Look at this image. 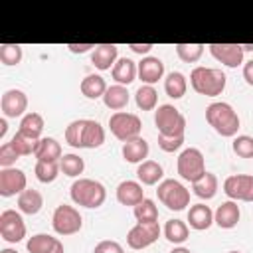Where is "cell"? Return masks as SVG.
<instances>
[{
  "label": "cell",
  "instance_id": "obj_46",
  "mask_svg": "<svg viewBox=\"0 0 253 253\" xmlns=\"http://www.w3.org/2000/svg\"><path fill=\"white\" fill-rule=\"evenodd\" d=\"M134 53H140V55H144V53H148L150 49H152V43H130L128 45Z\"/></svg>",
  "mask_w": 253,
  "mask_h": 253
},
{
  "label": "cell",
  "instance_id": "obj_24",
  "mask_svg": "<svg viewBox=\"0 0 253 253\" xmlns=\"http://www.w3.org/2000/svg\"><path fill=\"white\" fill-rule=\"evenodd\" d=\"M188 221H190L192 229L204 231V229H208L213 223V211L206 204H194L188 210Z\"/></svg>",
  "mask_w": 253,
  "mask_h": 253
},
{
  "label": "cell",
  "instance_id": "obj_6",
  "mask_svg": "<svg viewBox=\"0 0 253 253\" xmlns=\"http://www.w3.org/2000/svg\"><path fill=\"white\" fill-rule=\"evenodd\" d=\"M156 194H158V200H160L168 210H172V211H182V210H186V206L190 204V190H188L182 182H178V180H174V178L162 180V182L158 184Z\"/></svg>",
  "mask_w": 253,
  "mask_h": 253
},
{
  "label": "cell",
  "instance_id": "obj_12",
  "mask_svg": "<svg viewBox=\"0 0 253 253\" xmlns=\"http://www.w3.org/2000/svg\"><path fill=\"white\" fill-rule=\"evenodd\" d=\"M0 235L8 243H18L26 237V223L16 210H4L0 213Z\"/></svg>",
  "mask_w": 253,
  "mask_h": 253
},
{
  "label": "cell",
  "instance_id": "obj_3",
  "mask_svg": "<svg viewBox=\"0 0 253 253\" xmlns=\"http://www.w3.org/2000/svg\"><path fill=\"white\" fill-rule=\"evenodd\" d=\"M190 85L196 93L206 95V97H215L221 95L225 89V73L215 67H194L190 73Z\"/></svg>",
  "mask_w": 253,
  "mask_h": 253
},
{
  "label": "cell",
  "instance_id": "obj_34",
  "mask_svg": "<svg viewBox=\"0 0 253 253\" xmlns=\"http://www.w3.org/2000/svg\"><path fill=\"white\" fill-rule=\"evenodd\" d=\"M132 213L136 217V221H142V223H152V221H158V208L152 200L144 198L138 206L132 208Z\"/></svg>",
  "mask_w": 253,
  "mask_h": 253
},
{
  "label": "cell",
  "instance_id": "obj_14",
  "mask_svg": "<svg viewBox=\"0 0 253 253\" xmlns=\"http://www.w3.org/2000/svg\"><path fill=\"white\" fill-rule=\"evenodd\" d=\"M210 53L227 67H237L243 63V47L241 43H210Z\"/></svg>",
  "mask_w": 253,
  "mask_h": 253
},
{
  "label": "cell",
  "instance_id": "obj_47",
  "mask_svg": "<svg viewBox=\"0 0 253 253\" xmlns=\"http://www.w3.org/2000/svg\"><path fill=\"white\" fill-rule=\"evenodd\" d=\"M6 130H8V125H6V119H0V138H4V134H6Z\"/></svg>",
  "mask_w": 253,
  "mask_h": 253
},
{
  "label": "cell",
  "instance_id": "obj_49",
  "mask_svg": "<svg viewBox=\"0 0 253 253\" xmlns=\"http://www.w3.org/2000/svg\"><path fill=\"white\" fill-rule=\"evenodd\" d=\"M243 47V51H253V45L251 43H247V45H241Z\"/></svg>",
  "mask_w": 253,
  "mask_h": 253
},
{
  "label": "cell",
  "instance_id": "obj_26",
  "mask_svg": "<svg viewBox=\"0 0 253 253\" xmlns=\"http://www.w3.org/2000/svg\"><path fill=\"white\" fill-rule=\"evenodd\" d=\"M43 206V198L38 190L34 188H26L20 196H18V210L22 213H28V215H36Z\"/></svg>",
  "mask_w": 253,
  "mask_h": 253
},
{
  "label": "cell",
  "instance_id": "obj_8",
  "mask_svg": "<svg viewBox=\"0 0 253 253\" xmlns=\"http://www.w3.org/2000/svg\"><path fill=\"white\" fill-rule=\"evenodd\" d=\"M109 128L111 132L123 140V142H128L132 138H138L140 136V128H142V123L136 115L132 113H125V111H117L109 117Z\"/></svg>",
  "mask_w": 253,
  "mask_h": 253
},
{
  "label": "cell",
  "instance_id": "obj_29",
  "mask_svg": "<svg viewBox=\"0 0 253 253\" xmlns=\"http://www.w3.org/2000/svg\"><path fill=\"white\" fill-rule=\"evenodd\" d=\"M186 89H188V81L184 77V73L180 71H172L166 75L164 79V91L168 97L172 99H182L186 95Z\"/></svg>",
  "mask_w": 253,
  "mask_h": 253
},
{
  "label": "cell",
  "instance_id": "obj_22",
  "mask_svg": "<svg viewBox=\"0 0 253 253\" xmlns=\"http://www.w3.org/2000/svg\"><path fill=\"white\" fill-rule=\"evenodd\" d=\"M34 156L38 160H43V162H57L61 160V144L53 138V136H43L38 140L36 144V150H34Z\"/></svg>",
  "mask_w": 253,
  "mask_h": 253
},
{
  "label": "cell",
  "instance_id": "obj_51",
  "mask_svg": "<svg viewBox=\"0 0 253 253\" xmlns=\"http://www.w3.org/2000/svg\"><path fill=\"white\" fill-rule=\"evenodd\" d=\"M227 253H241V251H227Z\"/></svg>",
  "mask_w": 253,
  "mask_h": 253
},
{
  "label": "cell",
  "instance_id": "obj_23",
  "mask_svg": "<svg viewBox=\"0 0 253 253\" xmlns=\"http://www.w3.org/2000/svg\"><path fill=\"white\" fill-rule=\"evenodd\" d=\"M148 150H150V146H148V142H146L142 136L132 138V140H128V142H123V158H125L126 162H130V164H140V162H144L146 156H148Z\"/></svg>",
  "mask_w": 253,
  "mask_h": 253
},
{
  "label": "cell",
  "instance_id": "obj_39",
  "mask_svg": "<svg viewBox=\"0 0 253 253\" xmlns=\"http://www.w3.org/2000/svg\"><path fill=\"white\" fill-rule=\"evenodd\" d=\"M10 142H12V146L16 148V152H18L20 156H30V154H34L36 144H38V140L30 138V136H26V134H22V132H16Z\"/></svg>",
  "mask_w": 253,
  "mask_h": 253
},
{
  "label": "cell",
  "instance_id": "obj_33",
  "mask_svg": "<svg viewBox=\"0 0 253 253\" xmlns=\"http://www.w3.org/2000/svg\"><path fill=\"white\" fill-rule=\"evenodd\" d=\"M134 101H136V107L142 109V111H152L158 103V93L152 85H140L134 93Z\"/></svg>",
  "mask_w": 253,
  "mask_h": 253
},
{
  "label": "cell",
  "instance_id": "obj_21",
  "mask_svg": "<svg viewBox=\"0 0 253 253\" xmlns=\"http://www.w3.org/2000/svg\"><path fill=\"white\" fill-rule=\"evenodd\" d=\"M111 75H113V79L117 81V85H130L134 79H136V75H138V65L130 59V57H119L117 59V63L113 65V69H111Z\"/></svg>",
  "mask_w": 253,
  "mask_h": 253
},
{
  "label": "cell",
  "instance_id": "obj_36",
  "mask_svg": "<svg viewBox=\"0 0 253 253\" xmlns=\"http://www.w3.org/2000/svg\"><path fill=\"white\" fill-rule=\"evenodd\" d=\"M34 172H36V178L42 184H49V182H53L59 176L61 168H59V162H43V160H38Z\"/></svg>",
  "mask_w": 253,
  "mask_h": 253
},
{
  "label": "cell",
  "instance_id": "obj_18",
  "mask_svg": "<svg viewBox=\"0 0 253 253\" xmlns=\"http://www.w3.org/2000/svg\"><path fill=\"white\" fill-rule=\"evenodd\" d=\"M119 59V47L115 43H101L95 45L91 51V63L99 69V71H107L111 69Z\"/></svg>",
  "mask_w": 253,
  "mask_h": 253
},
{
  "label": "cell",
  "instance_id": "obj_25",
  "mask_svg": "<svg viewBox=\"0 0 253 253\" xmlns=\"http://www.w3.org/2000/svg\"><path fill=\"white\" fill-rule=\"evenodd\" d=\"M136 176H138V182L144 184V186H154L162 180L164 176V170L162 166L156 162V160H144L138 164L136 168Z\"/></svg>",
  "mask_w": 253,
  "mask_h": 253
},
{
  "label": "cell",
  "instance_id": "obj_19",
  "mask_svg": "<svg viewBox=\"0 0 253 253\" xmlns=\"http://www.w3.org/2000/svg\"><path fill=\"white\" fill-rule=\"evenodd\" d=\"M26 249L30 253H63V243L47 233H36L28 239Z\"/></svg>",
  "mask_w": 253,
  "mask_h": 253
},
{
  "label": "cell",
  "instance_id": "obj_38",
  "mask_svg": "<svg viewBox=\"0 0 253 253\" xmlns=\"http://www.w3.org/2000/svg\"><path fill=\"white\" fill-rule=\"evenodd\" d=\"M0 61L4 65H18L22 61V47L18 43H0Z\"/></svg>",
  "mask_w": 253,
  "mask_h": 253
},
{
  "label": "cell",
  "instance_id": "obj_9",
  "mask_svg": "<svg viewBox=\"0 0 253 253\" xmlns=\"http://www.w3.org/2000/svg\"><path fill=\"white\" fill-rule=\"evenodd\" d=\"M83 225V217L79 213V210H75L73 206L61 204L55 208L53 215H51V227L57 235H73L81 229Z\"/></svg>",
  "mask_w": 253,
  "mask_h": 253
},
{
  "label": "cell",
  "instance_id": "obj_28",
  "mask_svg": "<svg viewBox=\"0 0 253 253\" xmlns=\"http://www.w3.org/2000/svg\"><path fill=\"white\" fill-rule=\"evenodd\" d=\"M42 130H43V119L40 113H26L20 121V128L18 132L34 138V140H40L42 138Z\"/></svg>",
  "mask_w": 253,
  "mask_h": 253
},
{
  "label": "cell",
  "instance_id": "obj_31",
  "mask_svg": "<svg viewBox=\"0 0 253 253\" xmlns=\"http://www.w3.org/2000/svg\"><path fill=\"white\" fill-rule=\"evenodd\" d=\"M192 190H194V194H196L198 198H202V200H211V198L215 196V192H217V178H215V174L206 172L200 180H196V182L192 184Z\"/></svg>",
  "mask_w": 253,
  "mask_h": 253
},
{
  "label": "cell",
  "instance_id": "obj_15",
  "mask_svg": "<svg viewBox=\"0 0 253 253\" xmlns=\"http://www.w3.org/2000/svg\"><path fill=\"white\" fill-rule=\"evenodd\" d=\"M0 109H2V115L6 119H16V117H22L24 111L28 109V97L24 91L20 89H8L2 99H0Z\"/></svg>",
  "mask_w": 253,
  "mask_h": 253
},
{
  "label": "cell",
  "instance_id": "obj_20",
  "mask_svg": "<svg viewBox=\"0 0 253 253\" xmlns=\"http://www.w3.org/2000/svg\"><path fill=\"white\" fill-rule=\"evenodd\" d=\"M239 217H241V211H239L237 202H233V200L223 202V204L217 206V210L213 211V221H215L221 229H231V227H235L237 221H239Z\"/></svg>",
  "mask_w": 253,
  "mask_h": 253
},
{
  "label": "cell",
  "instance_id": "obj_35",
  "mask_svg": "<svg viewBox=\"0 0 253 253\" xmlns=\"http://www.w3.org/2000/svg\"><path fill=\"white\" fill-rule=\"evenodd\" d=\"M59 168H61V172H63L65 176L77 178L79 174H83L85 162H83V158L77 156V154H63L61 160H59Z\"/></svg>",
  "mask_w": 253,
  "mask_h": 253
},
{
  "label": "cell",
  "instance_id": "obj_27",
  "mask_svg": "<svg viewBox=\"0 0 253 253\" xmlns=\"http://www.w3.org/2000/svg\"><path fill=\"white\" fill-rule=\"evenodd\" d=\"M103 103L111 111L125 109L128 105V91H126V87L125 85H111V87H107V91L103 95Z\"/></svg>",
  "mask_w": 253,
  "mask_h": 253
},
{
  "label": "cell",
  "instance_id": "obj_32",
  "mask_svg": "<svg viewBox=\"0 0 253 253\" xmlns=\"http://www.w3.org/2000/svg\"><path fill=\"white\" fill-rule=\"evenodd\" d=\"M188 235H190V229H188L186 221H182V219H168L166 221V225H164V237L170 243L180 245V243H184L188 239Z\"/></svg>",
  "mask_w": 253,
  "mask_h": 253
},
{
  "label": "cell",
  "instance_id": "obj_16",
  "mask_svg": "<svg viewBox=\"0 0 253 253\" xmlns=\"http://www.w3.org/2000/svg\"><path fill=\"white\" fill-rule=\"evenodd\" d=\"M164 75V63L160 57L154 55H146L138 61V77L144 85H154L162 79Z\"/></svg>",
  "mask_w": 253,
  "mask_h": 253
},
{
  "label": "cell",
  "instance_id": "obj_17",
  "mask_svg": "<svg viewBox=\"0 0 253 253\" xmlns=\"http://www.w3.org/2000/svg\"><path fill=\"white\" fill-rule=\"evenodd\" d=\"M144 200V190L140 182L134 180H123L117 186V202L121 206H138Z\"/></svg>",
  "mask_w": 253,
  "mask_h": 253
},
{
  "label": "cell",
  "instance_id": "obj_43",
  "mask_svg": "<svg viewBox=\"0 0 253 253\" xmlns=\"http://www.w3.org/2000/svg\"><path fill=\"white\" fill-rule=\"evenodd\" d=\"M93 253H125V249H123V245L117 243V241L103 239V241H99V243L95 245Z\"/></svg>",
  "mask_w": 253,
  "mask_h": 253
},
{
  "label": "cell",
  "instance_id": "obj_42",
  "mask_svg": "<svg viewBox=\"0 0 253 253\" xmlns=\"http://www.w3.org/2000/svg\"><path fill=\"white\" fill-rule=\"evenodd\" d=\"M182 144H184V136H164V134H158V146L164 152H176Z\"/></svg>",
  "mask_w": 253,
  "mask_h": 253
},
{
  "label": "cell",
  "instance_id": "obj_30",
  "mask_svg": "<svg viewBox=\"0 0 253 253\" xmlns=\"http://www.w3.org/2000/svg\"><path fill=\"white\" fill-rule=\"evenodd\" d=\"M79 89H81V93H83L87 99H99V97L105 95L107 83H105V79H103L101 75L91 73V75H87V77L81 81Z\"/></svg>",
  "mask_w": 253,
  "mask_h": 253
},
{
  "label": "cell",
  "instance_id": "obj_5",
  "mask_svg": "<svg viewBox=\"0 0 253 253\" xmlns=\"http://www.w3.org/2000/svg\"><path fill=\"white\" fill-rule=\"evenodd\" d=\"M154 125L158 128V134H164V136H184L186 117L174 105H160L154 111Z\"/></svg>",
  "mask_w": 253,
  "mask_h": 253
},
{
  "label": "cell",
  "instance_id": "obj_37",
  "mask_svg": "<svg viewBox=\"0 0 253 253\" xmlns=\"http://www.w3.org/2000/svg\"><path fill=\"white\" fill-rule=\"evenodd\" d=\"M204 43H176V53L184 63H196L204 53Z\"/></svg>",
  "mask_w": 253,
  "mask_h": 253
},
{
  "label": "cell",
  "instance_id": "obj_2",
  "mask_svg": "<svg viewBox=\"0 0 253 253\" xmlns=\"http://www.w3.org/2000/svg\"><path fill=\"white\" fill-rule=\"evenodd\" d=\"M206 121L219 136H235L239 130V115L233 111L229 103H223V101L208 105Z\"/></svg>",
  "mask_w": 253,
  "mask_h": 253
},
{
  "label": "cell",
  "instance_id": "obj_44",
  "mask_svg": "<svg viewBox=\"0 0 253 253\" xmlns=\"http://www.w3.org/2000/svg\"><path fill=\"white\" fill-rule=\"evenodd\" d=\"M91 47H95V43H67V49L71 53H85Z\"/></svg>",
  "mask_w": 253,
  "mask_h": 253
},
{
  "label": "cell",
  "instance_id": "obj_7",
  "mask_svg": "<svg viewBox=\"0 0 253 253\" xmlns=\"http://www.w3.org/2000/svg\"><path fill=\"white\" fill-rule=\"evenodd\" d=\"M176 168H178V174L182 180L186 182H196L200 180L204 174H206V160H204V154L202 150L190 146V148H184L178 156V162H176Z\"/></svg>",
  "mask_w": 253,
  "mask_h": 253
},
{
  "label": "cell",
  "instance_id": "obj_4",
  "mask_svg": "<svg viewBox=\"0 0 253 253\" xmlns=\"http://www.w3.org/2000/svg\"><path fill=\"white\" fill-rule=\"evenodd\" d=\"M69 196L71 200L77 204V206H83V208H99L105 204L107 200V190L101 182L97 180H91V178H79L71 184V190H69Z\"/></svg>",
  "mask_w": 253,
  "mask_h": 253
},
{
  "label": "cell",
  "instance_id": "obj_10",
  "mask_svg": "<svg viewBox=\"0 0 253 253\" xmlns=\"http://www.w3.org/2000/svg\"><path fill=\"white\" fill-rule=\"evenodd\" d=\"M223 192L233 202H253V174H233L223 180Z\"/></svg>",
  "mask_w": 253,
  "mask_h": 253
},
{
  "label": "cell",
  "instance_id": "obj_13",
  "mask_svg": "<svg viewBox=\"0 0 253 253\" xmlns=\"http://www.w3.org/2000/svg\"><path fill=\"white\" fill-rule=\"evenodd\" d=\"M26 174L20 168H2L0 170V196L2 198H12L20 196L26 190Z\"/></svg>",
  "mask_w": 253,
  "mask_h": 253
},
{
  "label": "cell",
  "instance_id": "obj_50",
  "mask_svg": "<svg viewBox=\"0 0 253 253\" xmlns=\"http://www.w3.org/2000/svg\"><path fill=\"white\" fill-rule=\"evenodd\" d=\"M0 253H18V251H14V249H2Z\"/></svg>",
  "mask_w": 253,
  "mask_h": 253
},
{
  "label": "cell",
  "instance_id": "obj_48",
  "mask_svg": "<svg viewBox=\"0 0 253 253\" xmlns=\"http://www.w3.org/2000/svg\"><path fill=\"white\" fill-rule=\"evenodd\" d=\"M170 253H192L190 249H186V247H176V249H172Z\"/></svg>",
  "mask_w": 253,
  "mask_h": 253
},
{
  "label": "cell",
  "instance_id": "obj_41",
  "mask_svg": "<svg viewBox=\"0 0 253 253\" xmlns=\"http://www.w3.org/2000/svg\"><path fill=\"white\" fill-rule=\"evenodd\" d=\"M20 158V154L16 152V148L12 146V142H4L0 146V166L2 168H12V164Z\"/></svg>",
  "mask_w": 253,
  "mask_h": 253
},
{
  "label": "cell",
  "instance_id": "obj_40",
  "mask_svg": "<svg viewBox=\"0 0 253 253\" xmlns=\"http://www.w3.org/2000/svg\"><path fill=\"white\" fill-rule=\"evenodd\" d=\"M233 152L241 158H253V136H247V134H239L233 138V144H231Z\"/></svg>",
  "mask_w": 253,
  "mask_h": 253
},
{
  "label": "cell",
  "instance_id": "obj_1",
  "mask_svg": "<svg viewBox=\"0 0 253 253\" xmlns=\"http://www.w3.org/2000/svg\"><path fill=\"white\" fill-rule=\"evenodd\" d=\"M65 142L73 148H99L105 142V128L93 119L71 121L65 128Z\"/></svg>",
  "mask_w": 253,
  "mask_h": 253
},
{
  "label": "cell",
  "instance_id": "obj_45",
  "mask_svg": "<svg viewBox=\"0 0 253 253\" xmlns=\"http://www.w3.org/2000/svg\"><path fill=\"white\" fill-rule=\"evenodd\" d=\"M243 79L253 85V59H249L247 63H243Z\"/></svg>",
  "mask_w": 253,
  "mask_h": 253
},
{
  "label": "cell",
  "instance_id": "obj_11",
  "mask_svg": "<svg viewBox=\"0 0 253 253\" xmlns=\"http://www.w3.org/2000/svg\"><path fill=\"white\" fill-rule=\"evenodd\" d=\"M158 237H160V225H158V221H152V223L136 221V225L130 227L128 233H126V245L130 249H144V247L152 245Z\"/></svg>",
  "mask_w": 253,
  "mask_h": 253
}]
</instances>
